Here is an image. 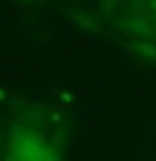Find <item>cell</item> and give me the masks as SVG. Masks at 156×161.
Segmentation results:
<instances>
[{
  "mask_svg": "<svg viewBox=\"0 0 156 161\" xmlns=\"http://www.w3.org/2000/svg\"><path fill=\"white\" fill-rule=\"evenodd\" d=\"M143 11L156 13V0H145V4H143Z\"/></svg>",
  "mask_w": 156,
  "mask_h": 161,
  "instance_id": "5",
  "label": "cell"
},
{
  "mask_svg": "<svg viewBox=\"0 0 156 161\" xmlns=\"http://www.w3.org/2000/svg\"><path fill=\"white\" fill-rule=\"evenodd\" d=\"M73 17H75V19L79 22V24L84 26V28H90V30H96V24H94V22H92V19H90V17H81V15H79V13H77V11L73 13Z\"/></svg>",
  "mask_w": 156,
  "mask_h": 161,
  "instance_id": "4",
  "label": "cell"
},
{
  "mask_svg": "<svg viewBox=\"0 0 156 161\" xmlns=\"http://www.w3.org/2000/svg\"><path fill=\"white\" fill-rule=\"evenodd\" d=\"M135 56L148 64H156V43H139L135 50Z\"/></svg>",
  "mask_w": 156,
  "mask_h": 161,
  "instance_id": "3",
  "label": "cell"
},
{
  "mask_svg": "<svg viewBox=\"0 0 156 161\" xmlns=\"http://www.w3.org/2000/svg\"><path fill=\"white\" fill-rule=\"evenodd\" d=\"M58 150L45 144L41 133L15 127L11 136V155L9 161H58Z\"/></svg>",
  "mask_w": 156,
  "mask_h": 161,
  "instance_id": "1",
  "label": "cell"
},
{
  "mask_svg": "<svg viewBox=\"0 0 156 161\" xmlns=\"http://www.w3.org/2000/svg\"><path fill=\"white\" fill-rule=\"evenodd\" d=\"M118 26L122 28L124 35L133 37L135 41H141V43L156 41V17L150 11L128 13L124 19L118 22Z\"/></svg>",
  "mask_w": 156,
  "mask_h": 161,
  "instance_id": "2",
  "label": "cell"
},
{
  "mask_svg": "<svg viewBox=\"0 0 156 161\" xmlns=\"http://www.w3.org/2000/svg\"><path fill=\"white\" fill-rule=\"evenodd\" d=\"M101 2H103V7H105L107 11H111V9H113V4H116L118 0H101Z\"/></svg>",
  "mask_w": 156,
  "mask_h": 161,
  "instance_id": "6",
  "label": "cell"
}]
</instances>
